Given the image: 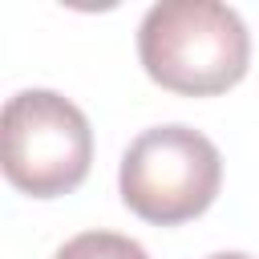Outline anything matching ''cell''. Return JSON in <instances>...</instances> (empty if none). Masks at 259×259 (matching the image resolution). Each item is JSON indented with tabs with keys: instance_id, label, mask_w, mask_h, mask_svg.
Masks as SVG:
<instances>
[{
	"instance_id": "obj_1",
	"label": "cell",
	"mask_w": 259,
	"mask_h": 259,
	"mask_svg": "<svg viewBox=\"0 0 259 259\" xmlns=\"http://www.w3.org/2000/svg\"><path fill=\"white\" fill-rule=\"evenodd\" d=\"M138 57L150 81L186 97H214L243 81L251 36L219 0H162L138 24Z\"/></svg>"
},
{
	"instance_id": "obj_2",
	"label": "cell",
	"mask_w": 259,
	"mask_h": 259,
	"mask_svg": "<svg viewBox=\"0 0 259 259\" xmlns=\"http://www.w3.org/2000/svg\"><path fill=\"white\" fill-rule=\"evenodd\" d=\"M219 182V146L206 134L178 121L142 130L121 154L117 174L121 202L154 227H178L186 219H198L214 202Z\"/></svg>"
},
{
	"instance_id": "obj_3",
	"label": "cell",
	"mask_w": 259,
	"mask_h": 259,
	"mask_svg": "<svg viewBox=\"0 0 259 259\" xmlns=\"http://www.w3.org/2000/svg\"><path fill=\"white\" fill-rule=\"evenodd\" d=\"M4 174L32 198H57L85 182L93 162L89 117L53 89H20L0 117Z\"/></svg>"
},
{
	"instance_id": "obj_4",
	"label": "cell",
	"mask_w": 259,
	"mask_h": 259,
	"mask_svg": "<svg viewBox=\"0 0 259 259\" xmlns=\"http://www.w3.org/2000/svg\"><path fill=\"white\" fill-rule=\"evenodd\" d=\"M53 259H150V255L130 235H117V231H81Z\"/></svg>"
},
{
	"instance_id": "obj_5",
	"label": "cell",
	"mask_w": 259,
	"mask_h": 259,
	"mask_svg": "<svg viewBox=\"0 0 259 259\" xmlns=\"http://www.w3.org/2000/svg\"><path fill=\"white\" fill-rule=\"evenodd\" d=\"M206 259H251V255H243V251H214V255H206Z\"/></svg>"
}]
</instances>
